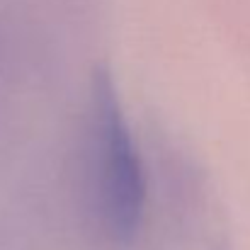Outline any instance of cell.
<instances>
[{
  "instance_id": "1",
  "label": "cell",
  "mask_w": 250,
  "mask_h": 250,
  "mask_svg": "<svg viewBox=\"0 0 250 250\" xmlns=\"http://www.w3.org/2000/svg\"><path fill=\"white\" fill-rule=\"evenodd\" d=\"M95 158L100 216L114 238L131 241L144 221L146 175L117 87L107 73L95 83Z\"/></svg>"
}]
</instances>
